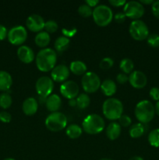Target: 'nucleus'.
I'll list each match as a JSON object with an SVG mask.
<instances>
[{"label":"nucleus","instance_id":"1","mask_svg":"<svg viewBox=\"0 0 159 160\" xmlns=\"http://www.w3.org/2000/svg\"><path fill=\"white\" fill-rule=\"evenodd\" d=\"M57 61V55L51 48L40 50L36 56V66L40 71L48 72L55 67Z\"/></svg>","mask_w":159,"mask_h":160},{"label":"nucleus","instance_id":"2","mask_svg":"<svg viewBox=\"0 0 159 160\" xmlns=\"http://www.w3.org/2000/svg\"><path fill=\"white\" fill-rule=\"evenodd\" d=\"M102 112L105 118L110 120H116L123 115V105L119 99L110 98L104 102Z\"/></svg>","mask_w":159,"mask_h":160},{"label":"nucleus","instance_id":"3","mask_svg":"<svg viewBox=\"0 0 159 160\" xmlns=\"http://www.w3.org/2000/svg\"><path fill=\"white\" fill-rule=\"evenodd\" d=\"M155 109L152 102L148 100L139 102L135 108V117L140 123L146 124L154 119Z\"/></svg>","mask_w":159,"mask_h":160},{"label":"nucleus","instance_id":"4","mask_svg":"<svg viewBox=\"0 0 159 160\" xmlns=\"http://www.w3.org/2000/svg\"><path fill=\"white\" fill-rule=\"evenodd\" d=\"M105 125L104 119L98 114H90L84 118L83 130L89 134H97L103 131Z\"/></svg>","mask_w":159,"mask_h":160},{"label":"nucleus","instance_id":"5","mask_svg":"<svg viewBox=\"0 0 159 160\" xmlns=\"http://www.w3.org/2000/svg\"><path fill=\"white\" fill-rule=\"evenodd\" d=\"M92 16L95 23L100 27L108 25L113 18L112 10L106 5H98L94 7Z\"/></svg>","mask_w":159,"mask_h":160},{"label":"nucleus","instance_id":"6","mask_svg":"<svg viewBox=\"0 0 159 160\" xmlns=\"http://www.w3.org/2000/svg\"><path fill=\"white\" fill-rule=\"evenodd\" d=\"M45 126L49 131L58 132L66 128L67 118L65 114L62 112H51L45 120Z\"/></svg>","mask_w":159,"mask_h":160},{"label":"nucleus","instance_id":"7","mask_svg":"<svg viewBox=\"0 0 159 160\" xmlns=\"http://www.w3.org/2000/svg\"><path fill=\"white\" fill-rule=\"evenodd\" d=\"M129 31L131 37L137 41L145 40L149 36L147 25L141 20H132L129 25Z\"/></svg>","mask_w":159,"mask_h":160},{"label":"nucleus","instance_id":"8","mask_svg":"<svg viewBox=\"0 0 159 160\" xmlns=\"http://www.w3.org/2000/svg\"><path fill=\"white\" fill-rule=\"evenodd\" d=\"M101 80L94 72H86L81 79V84L87 93H94L101 87Z\"/></svg>","mask_w":159,"mask_h":160},{"label":"nucleus","instance_id":"9","mask_svg":"<svg viewBox=\"0 0 159 160\" xmlns=\"http://www.w3.org/2000/svg\"><path fill=\"white\" fill-rule=\"evenodd\" d=\"M144 7L138 1H129L124 6L123 12L126 17L133 20H139L144 14Z\"/></svg>","mask_w":159,"mask_h":160},{"label":"nucleus","instance_id":"10","mask_svg":"<svg viewBox=\"0 0 159 160\" xmlns=\"http://www.w3.org/2000/svg\"><path fill=\"white\" fill-rule=\"evenodd\" d=\"M8 40L12 45H20L26 40L27 31L24 27L17 25L8 31Z\"/></svg>","mask_w":159,"mask_h":160},{"label":"nucleus","instance_id":"11","mask_svg":"<svg viewBox=\"0 0 159 160\" xmlns=\"http://www.w3.org/2000/svg\"><path fill=\"white\" fill-rule=\"evenodd\" d=\"M35 88L38 95L48 97L54 89L53 80L48 76L41 77L36 81Z\"/></svg>","mask_w":159,"mask_h":160},{"label":"nucleus","instance_id":"12","mask_svg":"<svg viewBox=\"0 0 159 160\" xmlns=\"http://www.w3.org/2000/svg\"><path fill=\"white\" fill-rule=\"evenodd\" d=\"M60 92L65 98L73 99L79 94V86L73 81H65L61 84Z\"/></svg>","mask_w":159,"mask_h":160},{"label":"nucleus","instance_id":"13","mask_svg":"<svg viewBox=\"0 0 159 160\" xmlns=\"http://www.w3.org/2000/svg\"><path fill=\"white\" fill-rule=\"evenodd\" d=\"M45 23L44 18L38 14H32L29 16L26 20V27L33 32H40L45 28Z\"/></svg>","mask_w":159,"mask_h":160},{"label":"nucleus","instance_id":"14","mask_svg":"<svg viewBox=\"0 0 159 160\" xmlns=\"http://www.w3.org/2000/svg\"><path fill=\"white\" fill-rule=\"evenodd\" d=\"M70 68L64 64H59L51 70V76L53 81L65 82L70 76Z\"/></svg>","mask_w":159,"mask_h":160},{"label":"nucleus","instance_id":"15","mask_svg":"<svg viewBox=\"0 0 159 160\" xmlns=\"http://www.w3.org/2000/svg\"><path fill=\"white\" fill-rule=\"evenodd\" d=\"M129 84L137 89L143 88L147 83V78L144 73L140 70L132 71L129 76Z\"/></svg>","mask_w":159,"mask_h":160},{"label":"nucleus","instance_id":"16","mask_svg":"<svg viewBox=\"0 0 159 160\" xmlns=\"http://www.w3.org/2000/svg\"><path fill=\"white\" fill-rule=\"evenodd\" d=\"M17 56L19 59L24 63H31L35 58L34 51L27 45H21L19 47L17 50Z\"/></svg>","mask_w":159,"mask_h":160},{"label":"nucleus","instance_id":"17","mask_svg":"<svg viewBox=\"0 0 159 160\" xmlns=\"http://www.w3.org/2000/svg\"><path fill=\"white\" fill-rule=\"evenodd\" d=\"M38 109V102L36 98L33 97H29L23 101L22 105L23 112L27 116H32L37 112Z\"/></svg>","mask_w":159,"mask_h":160},{"label":"nucleus","instance_id":"18","mask_svg":"<svg viewBox=\"0 0 159 160\" xmlns=\"http://www.w3.org/2000/svg\"><path fill=\"white\" fill-rule=\"evenodd\" d=\"M62 105V100L61 98L56 94H51L47 98L45 106L48 110L50 112H58Z\"/></svg>","mask_w":159,"mask_h":160},{"label":"nucleus","instance_id":"19","mask_svg":"<svg viewBox=\"0 0 159 160\" xmlns=\"http://www.w3.org/2000/svg\"><path fill=\"white\" fill-rule=\"evenodd\" d=\"M122 127L116 122H112L108 125L106 128V135L110 140H115L119 137L121 134Z\"/></svg>","mask_w":159,"mask_h":160},{"label":"nucleus","instance_id":"20","mask_svg":"<svg viewBox=\"0 0 159 160\" xmlns=\"http://www.w3.org/2000/svg\"><path fill=\"white\" fill-rule=\"evenodd\" d=\"M101 90L106 96H112L117 91L116 84L111 79H106L101 84Z\"/></svg>","mask_w":159,"mask_h":160},{"label":"nucleus","instance_id":"21","mask_svg":"<svg viewBox=\"0 0 159 160\" xmlns=\"http://www.w3.org/2000/svg\"><path fill=\"white\" fill-rule=\"evenodd\" d=\"M12 84V78L8 72L0 70V91H9Z\"/></svg>","mask_w":159,"mask_h":160},{"label":"nucleus","instance_id":"22","mask_svg":"<svg viewBox=\"0 0 159 160\" xmlns=\"http://www.w3.org/2000/svg\"><path fill=\"white\" fill-rule=\"evenodd\" d=\"M87 65L83 61L75 60L71 62L70 65V70L75 75H84L87 71Z\"/></svg>","mask_w":159,"mask_h":160},{"label":"nucleus","instance_id":"23","mask_svg":"<svg viewBox=\"0 0 159 160\" xmlns=\"http://www.w3.org/2000/svg\"><path fill=\"white\" fill-rule=\"evenodd\" d=\"M145 131H146L145 124L141 123H137L131 125L129 133L131 138H138L141 137L144 134Z\"/></svg>","mask_w":159,"mask_h":160},{"label":"nucleus","instance_id":"24","mask_svg":"<svg viewBox=\"0 0 159 160\" xmlns=\"http://www.w3.org/2000/svg\"><path fill=\"white\" fill-rule=\"evenodd\" d=\"M34 42L37 46L41 48L46 47L50 42V35L46 31H40L36 34Z\"/></svg>","mask_w":159,"mask_h":160},{"label":"nucleus","instance_id":"25","mask_svg":"<svg viewBox=\"0 0 159 160\" xmlns=\"http://www.w3.org/2000/svg\"><path fill=\"white\" fill-rule=\"evenodd\" d=\"M70 43V38L65 37V36H60V37L57 38L55 42V48L56 51L62 52L65 51L68 48Z\"/></svg>","mask_w":159,"mask_h":160},{"label":"nucleus","instance_id":"26","mask_svg":"<svg viewBox=\"0 0 159 160\" xmlns=\"http://www.w3.org/2000/svg\"><path fill=\"white\" fill-rule=\"evenodd\" d=\"M65 133L70 138L76 139L78 138L82 134V128L78 124L73 123V124H70L67 127Z\"/></svg>","mask_w":159,"mask_h":160},{"label":"nucleus","instance_id":"27","mask_svg":"<svg viewBox=\"0 0 159 160\" xmlns=\"http://www.w3.org/2000/svg\"><path fill=\"white\" fill-rule=\"evenodd\" d=\"M119 67L122 71L124 73H126V74L131 73L132 72V70H133L134 63L132 59L125 58V59H122L121 62H120Z\"/></svg>","mask_w":159,"mask_h":160},{"label":"nucleus","instance_id":"28","mask_svg":"<svg viewBox=\"0 0 159 160\" xmlns=\"http://www.w3.org/2000/svg\"><path fill=\"white\" fill-rule=\"evenodd\" d=\"M90 103V98L86 93H81L76 98V106L80 109H86Z\"/></svg>","mask_w":159,"mask_h":160},{"label":"nucleus","instance_id":"29","mask_svg":"<svg viewBox=\"0 0 159 160\" xmlns=\"http://www.w3.org/2000/svg\"><path fill=\"white\" fill-rule=\"evenodd\" d=\"M148 142L151 146L159 148V128L152 130L148 134Z\"/></svg>","mask_w":159,"mask_h":160},{"label":"nucleus","instance_id":"30","mask_svg":"<svg viewBox=\"0 0 159 160\" xmlns=\"http://www.w3.org/2000/svg\"><path fill=\"white\" fill-rule=\"evenodd\" d=\"M12 102V99L11 95L7 92H4V93L0 95V106L2 109H8L11 106Z\"/></svg>","mask_w":159,"mask_h":160},{"label":"nucleus","instance_id":"31","mask_svg":"<svg viewBox=\"0 0 159 160\" xmlns=\"http://www.w3.org/2000/svg\"><path fill=\"white\" fill-rule=\"evenodd\" d=\"M78 12L80 15H81L84 17H89L92 15L93 13V10H92L91 7L87 4H82L79 6L78 8Z\"/></svg>","mask_w":159,"mask_h":160},{"label":"nucleus","instance_id":"32","mask_svg":"<svg viewBox=\"0 0 159 160\" xmlns=\"http://www.w3.org/2000/svg\"><path fill=\"white\" fill-rule=\"evenodd\" d=\"M58 28H59V25H58L57 22L52 20H49L48 21H45V28H44L45 29L46 32L49 34V33L55 32L58 30Z\"/></svg>","mask_w":159,"mask_h":160},{"label":"nucleus","instance_id":"33","mask_svg":"<svg viewBox=\"0 0 159 160\" xmlns=\"http://www.w3.org/2000/svg\"><path fill=\"white\" fill-rule=\"evenodd\" d=\"M147 44L152 48H157L159 47V34H151L147 38Z\"/></svg>","mask_w":159,"mask_h":160},{"label":"nucleus","instance_id":"34","mask_svg":"<svg viewBox=\"0 0 159 160\" xmlns=\"http://www.w3.org/2000/svg\"><path fill=\"white\" fill-rule=\"evenodd\" d=\"M113 64L114 61L112 58L105 57L101 59L99 63V67L102 70H108V69H110L113 66Z\"/></svg>","mask_w":159,"mask_h":160},{"label":"nucleus","instance_id":"35","mask_svg":"<svg viewBox=\"0 0 159 160\" xmlns=\"http://www.w3.org/2000/svg\"><path fill=\"white\" fill-rule=\"evenodd\" d=\"M131 123H132V120H131V118L127 115H125V114H123L121 117L118 119V123L121 127H129V125H131Z\"/></svg>","mask_w":159,"mask_h":160},{"label":"nucleus","instance_id":"36","mask_svg":"<svg viewBox=\"0 0 159 160\" xmlns=\"http://www.w3.org/2000/svg\"><path fill=\"white\" fill-rule=\"evenodd\" d=\"M150 97L154 101H159V88L153 87L151 88L149 92Z\"/></svg>","mask_w":159,"mask_h":160},{"label":"nucleus","instance_id":"37","mask_svg":"<svg viewBox=\"0 0 159 160\" xmlns=\"http://www.w3.org/2000/svg\"><path fill=\"white\" fill-rule=\"evenodd\" d=\"M11 120H12V116L9 112H6V111L0 112V121L3 122V123H9Z\"/></svg>","mask_w":159,"mask_h":160},{"label":"nucleus","instance_id":"38","mask_svg":"<svg viewBox=\"0 0 159 160\" xmlns=\"http://www.w3.org/2000/svg\"><path fill=\"white\" fill-rule=\"evenodd\" d=\"M76 31H77V30H76V28H72V29L69 30V29H66V28H62V34H63V35L65 36V37L66 38H72L73 37V36L76 34Z\"/></svg>","mask_w":159,"mask_h":160},{"label":"nucleus","instance_id":"39","mask_svg":"<svg viewBox=\"0 0 159 160\" xmlns=\"http://www.w3.org/2000/svg\"><path fill=\"white\" fill-rule=\"evenodd\" d=\"M152 13L156 18L159 19V1H154L151 6Z\"/></svg>","mask_w":159,"mask_h":160},{"label":"nucleus","instance_id":"40","mask_svg":"<svg viewBox=\"0 0 159 160\" xmlns=\"http://www.w3.org/2000/svg\"><path fill=\"white\" fill-rule=\"evenodd\" d=\"M116 81L117 82L119 83V84H125V83H126L129 81V77H128L127 74H126V73H120L117 75Z\"/></svg>","mask_w":159,"mask_h":160},{"label":"nucleus","instance_id":"41","mask_svg":"<svg viewBox=\"0 0 159 160\" xmlns=\"http://www.w3.org/2000/svg\"><path fill=\"white\" fill-rule=\"evenodd\" d=\"M126 15H125L124 12H117V13L115 14V16H114V19H115V22L119 23L124 22L125 20H126Z\"/></svg>","mask_w":159,"mask_h":160},{"label":"nucleus","instance_id":"42","mask_svg":"<svg viewBox=\"0 0 159 160\" xmlns=\"http://www.w3.org/2000/svg\"><path fill=\"white\" fill-rule=\"evenodd\" d=\"M8 31L6 28L3 25L0 24V41H2L7 37Z\"/></svg>","mask_w":159,"mask_h":160},{"label":"nucleus","instance_id":"43","mask_svg":"<svg viewBox=\"0 0 159 160\" xmlns=\"http://www.w3.org/2000/svg\"><path fill=\"white\" fill-rule=\"evenodd\" d=\"M109 3L115 7H118V6H125L126 2V0H109Z\"/></svg>","mask_w":159,"mask_h":160},{"label":"nucleus","instance_id":"44","mask_svg":"<svg viewBox=\"0 0 159 160\" xmlns=\"http://www.w3.org/2000/svg\"><path fill=\"white\" fill-rule=\"evenodd\" d=\"M98 3H99L98 0H86L85 1V4L88 5L90 7H96Z\"/></svg>","mask_w":159,"mask_h":160},{"label":"nucleus","instance_id":"45","mask_svg":"<svg viewBox=\"0 0 159 160\" xmlns=\"http://www.w3.org/2000/svg\"><path fill=\"white\" fill-rule=\"evenodd\" d=\"M48 97L43 96V95H38V102L41 104H43V103H46V100Z\"/></svg>","mask_w":159,"mask_h":160},{"label":"nucleus","instance_id":"46","mask_svg":"<svg viewBox=\"0 0 159 160\" xmlns=\"http://www.w3.org/2000/svg\"><path fill=\"white\" fill-rule=\"evenodd\" d=\"M69 105L72 107H75L76 106V99L75 98H73V99H70L69 100Z\"/></svg>","mask_w":159,"mask_h":160},{"label":"nucleus","instance_id":"47","mask_svg":"<svg viewBox=\"0 0 159 160\" xmlns=\"http://www.w3.org/2000/svg\"><path fill=\"white\" fill-rule=\"evenodd\" d=\"M154 1H153V0H140V2L141 3L142 5L143 4H146V5H149V4H153V2H154Z\"/></svg>","mask_w":159,"mask_h":160},{"label":"nucleus","instance_id":"48","mask_svg":"<svg viewBox=\"0 0 159 160\" xmlns=\"http://www.w3.org/2000/svg\"><path fill=\"white\" fill-rule=\"evenodd\" d=\"M154 109H155V113H157L159 116V101L156 102L155 106H154Z\"/></svg>","mask_w":159,"mask_h":160},{"label":"nucleus","instance_id":"49","mask_svg":"<svg viewBox=\"0 0 159 160\" xmlns=\"http://www.w3.org/2000/svg\"><path fill=\"white\" fill-rule=\"evenodd\" d=\"M129 160H143V159L142 157H140V156H132V157H131Z\"/></svg>","mask_w":159,"mask_h":160},{"label":"nucleus","instance_id":"50","mask_svg":"<svg viewBox=\"0 0 159 160\" xmlns=\"http://www.w3.org/2000/svg\"><path fill=\"white\" fill-rule=\"evenodd\" d=\"M3 160H16V159H12V158H6V159H3Z\"/></svg>","mask_w":159,"mask_h":160},{"label":"nucleus","instance_id":"51","mask_svg":"<svg viewBox=\"0 0 159 160\" xmlns=\"http://www.w3.org/2000/svg\"><path fill=\"white\" fill-rule=\"evenodd\" d=\"M99 160H112V159H108V158H103V159H99Z\"/></svg>","mask_w":159,"mask_h":160}]
</instances>
